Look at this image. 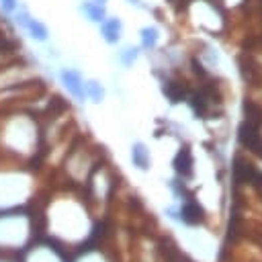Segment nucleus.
<instances>
[{"mask_svg":"<svg viewBox=\"0 0 262 262\" xmlns=\"http://www.w3.org/2000/svg\"><path fill=\"white\" fill-rule=\"evenodd\" d=\"M80 10L84 12V16H86L90 23H96V25H100V23L106 18V8H104V4H98V2H94V0H84V2L80 4Z\"/></svg>","mask_w":262,"mask_h":262,"instance_id":"423d86ee","label":"nucleus"},{"mask_svg":"<svg viewBox=\"0 0 262 262\" xmlns=\"http://www.w3.org/2000/svg\"><path fill=\"white\" fill-rule=\"evenodd\" d=\"M254 166L250 164V162H246L244 158H235V162H233V182L235 184H242V182H250V178H252V174H254Z\"/></svg>","mask_w":262,"mask_h":262,"instance_id":"6e6552de","label":"nucleus"},{"mask_svg":"<svg viewBox=\"0 0 262 262\" xmlns=\"http://www.w3.org/2000/svg\"><path fill=\"white\" fill-rule=\"evenodd\" d=\"M18 6H20V0H0V12L6 16H10Z\"/></svg>","mask_w":262,"mask_h":262,"instance_id":"2eb2a0df","label":"nucleus"},{"mask_svg":"<svg viewBox=\"0 0 262 262\" xmlns=\"http://www.w3.org/2000/svg\"><path fill=\"white\" fill-rule=\"evenodd\" d=\"M59 80L63 84V88L68 90V94L76 100H84L86 98V92H84V80H82V74L78 70H72V68H66L59 72Z\"/></svg>","mask_w":262,"mask_h":262,"instance_id":"f03ea898","label":"nucleus"},{"mask_svg":"<svg viewBox=\"0 0 262 262\" xmlns=\"http://www.w3.org/2000/svg\"><path fill=\"white\" fill-rule=\"evenodd\" d=\"M164 92H166V96H168L172 102H180V100H184V96H186V88H184L182 84H178V82H168V84H164Z\"/></svg>","mask_w":262,"mask_h":262,"instance_id":"9b49d317","label":"nucleus"},{"mask_svg":"<svg viewBox=\"0 0 262 262\" xmlns=\"http://www.w3.org/2000/svg\"><path fill=\"white\" fill-rule=\"evenodd\" d=\"M180 219L184 223H188V225H196V223H201L205 219V211L201 209V205L192 196H188V201L184 203V207L180 211Z\"/></svg>","mask_w":262,"mask_h":262,"instance_id":"39448f33","label":"nucleus"},{"mask_svg":"<svg viewBox=\"0 0 262 262\" xmlns=\"http://www.w3.org/2000/svg\"><path fill=\"white\" fill-rule=\"evenodd\" d=\"M94 2H98V4H106V0H94Z\"/></svg>","mask_w":262,"mask_h":262,"instance_id":"f3484780","label":"nucleus"},{"mask_svg":"<svg viewBox=\"0 0 262 262\" xmlns=\"http://www.w3.org/2000/svg\"><path fill=\"white\" fill-rule=\"evenodd\" d=\"M119 59H121V63L123 66H133V61L137 59V49L135 47H125L121 53H119Z\"/></svg>","mask_w":262,"mask_h":262,"instance_id":"4468645a","label":"nucleus"},{"mask_svg":"<svg viewBox=\"0 0 262 262\" xmlns=\"http://www.w3.org/2000/svg\"><path fill=\"white\" fill-rule=\"evenodd\" d=\"M239 141L248 145L252 151L262 156V137H260V121L256 119H246L239 127Z\"/></svg>","mask_w":262,"mask_h":262,"instance_id":"f257e3e1","label":"nucleus"},{"mask_svg":"<svg viewBox=\"0 0 262 262\" xmlns=\"http://www.w3.org/2000/svg\"><path fill=\"white\" fill-rule=\"evenodd\" d=\"M139 37H141V47L143 49H154L156 43H158V29L156 27H143Z\"/></svg>","mask_w":262,"mask_h":262,"instance_id":"f8f14e48","label":"nucleus"},{"mask_svg":"<svg viewBox=\"0 0 262 262\" xmlns=\"http://www.w3.org/2000/svg\"><path fill=\"white\" fill-rule=\"evenodd\" d=\"M23 31H25L33 41H37V43H45V41L49 39V29H47V25H45L43 20L35 18L33 14H31V16H29V20L25 23Z\"/></svg>","mask_w":262,"mask_h":262,"instance_id":"20e7f679","label":"nucleus"},{"mask_svg":"<svg viewBox=\"0 0 262 262\" xmlns=\"http://www.w3.org/2000/svg\"><path fill=\"white\" fill-rule=\"evenodd\" d=\"M121 33H123V23L121 18L117 16H106L102 23H100V37L108 43V45H115L121 41Z\"/></svg>","mask_w":262,"mask_h":262,"instance_id":"7ed1b4c3","label":"nucleus"},{"mask_svg":"<svg viewBox=\"0 0 262 262\" xmlns=\"http://www.w3.org/2000/svg\"><path fill=\"white\" fill-rule=\"evenodd\" d=\"M190 104H192V108H194L196 117H205V113H207V104H209V100H207L205 92H196V94L192 96Z\"/></svg>","mask_w":262,"mask_h":262,"instance_id":"ddd939ff","label":"nucleus"},{"mask_svg":"<svg viewBox=\"0 0 262 262\" xmlns=\"http://www.w3.org/2000/svg\"><path fill=\"white\" fill-rule=\"evenodd\" d=\"M174 168H176V172H178L180 176H184V178H190V176H192V154H190L188 145L180 147V151L176 154V158H174Z\"/></svg>","mask_w":262,"mask_h":262,"instance_id":"0eeeda50","label":"nucleus"},{"mask_svg":"<svg viewBox=\"0 0 262 262\" xmlns=\"http://www.w3.org/2000/svg\"><path fill=\"white\" fill-rule=\"evenodd\" d=\"M84 92L92 102H100L104 98V88L98 80H86L84 82Z\"/></svg>","mask_w":262,"mask_h":262,"instance_id":"9d476101","label":"nucleus"},{"mask_svg":"<svg viewBox=\"0 0 262 262\" xmlns=\"http://www.w3.org/2000/svg\"><path fill=\"white\" fill-rule=\"evenodd\" d=\"M131 160H133V164L139 170H147V166H149V154H147V149H145V145L141 141L133 143V147H131Z\"/></svg>","mask_w":262,"mask_h":262,"instance_id":"1a4fd4ad","label":"nucleus"},{"mask_svg":"<svg viewBox=\"0 0 262 262\" xmlns=\"http://www.w3.org/2000/svg\"><path fill=\"white\" fill-rule=\"evenodd\" d=\"M131 4H135V6H141V0H129Z\"/></svg>","mask_w":262,"mask_h":262,"instance_id":"dca6fc26","label":"nucleus"}]
</instances>
